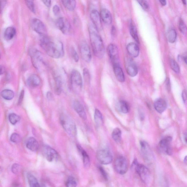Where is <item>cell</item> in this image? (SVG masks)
<instances>
[{
	"mask_svg": "<svg viewBox=\"0 0 187 187\" xmlns=\"http://www.w3.org/2000/svg\"><path fill=\"white\" fill-rule=\"evenodd\" d=\"M41 37V47L48 56L55 58H59L63 56L64 48L61 42H51L46 36Z\"/></svg>",
	"mask_w": 187,
	"mask_h": 187,
	"instance_id": "cell-1",
	"label": "cell"
},
{
	"mask_svg": "<svg viewBox=\"0 0 187 187\" xmlns=\"http://www.w3.org/2000/svg\"><path fill=\"white\" fill-rule=\"evenodd\" d=\"M89 32L94 55L98 58H103L105 53L104 46L98 30L94 26H90L89 28Z\"/></svg>",
	"mask_w": 187,
	"mask_h": 187,
	"instance_id": "cell-2",
	"label": "cell"
},
{
	"mask_svg": "<svg viewBox=\"0 0 187 187\" xmlns=\"http://www.w3.org/2000/svg\"><path fill=\"white\" fill-rule=\"evenodd\" d=\"M61 125L66 132L71 137H75L77 133L76 125L70 117L66 115H62L60 118Z\"/></svg>",
	"mask_w": 187,
	"mask_h": 187,
	"instance_id": "cell-3",
	"label": "cell"
},
{
	"mask_svg": "<svg viewBox=\"0 0 187 187\" xmlns=\"http://www.w3.org/2000/svg\"><path fill=\"white\" fill-rule=\"evenodd\" d=\"M132 167L135 169L142 182L145 184H149L151 179V173L149 169L145 165L139 163L136 159L133 161Z\"/></svg>",
	"mask_w": 187,
	"mask_h": 187,
	"instance_id": "cell-4",
	"label": "cell"
},
{
	"mask_svg": "<svg viewBox=\"0 0 187 187\" xmlns=\"http://www.w3.org/2000/svg\"><path fill=\"white\" fill-rule=\"evenodd\" d=\"M70 81L71 86L75 92L81 91L82 88L83 81L79 71L76 70L72 71L71 75Z\"/></svg>",
	"mask_w": 187,
	"mask_h": 187,
	"instance_id": "cell-5",
	"label": "cell"
},
{
	"mask_svg": "<svg viewBox=\"0 0 187 187\" xmlns=\"http://www.w3.org/2000/svg\"><path fill=\"white\" fill-rule=\"evenodd\" d=\"M96 157L99 162L103 165L109 164L113 161L112 153L108 149H102L98 151Z\"/></svg>",
	"mask_w": 187,
	"mask_h": 187,
	"instance_id": "cell-6",
	"label": "cell"
},
{
	"mask_svg": "<svg viewBox=\"0 0 187 187\" xmlns=\"http://www.w3.org/2000/svg\"><path fill=\"white\" fill-rule=\"evenodd\" d=\"M141 151L144 160L147 163L150 164L154 161V155L149 144L142 141L140 142Z\"/></svg>",
	"mask_w": 187,
	"mask_h": 187,
	"instance_id": "cell-7",
	"label": "cell"
},
{
	"mask_svg": "<svg viewBox=\"0 0 187 187\" xmlns=\"http://www.w3.org/2000/svg\"><path fill=\"white\" fill-rule=\"evenodd\" d=\"M29 53L33 65L36 69H40L44 65L42 53L35 49L30 50Z\"/></svg>",
	"mask_w": 187,
	"mask_h": 187,
	"instance_id": "cell-8",
	"label": "cell"
},
{
	"mask_svg": "<svg viewBox=\"0 0 187 187\" xmlns=\"http://www.w3.org/2000/svg\"><path fill=\"white\" fill-rule=\"evenodd\" d=\"M56 24L58 28L64 34L70 35L72 28L70 23L65 18H60L56 21Z\"/></svg>",
	"mask_w": 187,
	"mask_h": 187,
	"instance_id": "cell-9",
	"label": "cell"
},
{
	"mask_svg": "<svg viewBox=\"0 0 187 187\" xmlns=\"http://www.w3.org/2000/svg\"><path fill=\"white\" fill-rule=\"evenodd\" d=\"M43 155L49 162L56 161L58 160V155L57 151L48 145H45L42 149Z\"/></svg>",
	"mask_w": 187,
	"mask_h": 187,
	"instance_id": "cell-10",
	"label": "cell"
},
{
	"mask_svg": "<svg viewBox=\"0 0 187 187\" xmlns=\"http://www.w3.org/2000/svg\"><path fill=\"white\" fill-rule=\"evenodd\" d=\"M115 167L117 173L121 175L126 173L127 172L128 166L125 158L124 156H119L115 160Z\"/></svg>",
	"mask_w": 187,
	"mask_h": 187,
	"instance_id": "cell-11",
	"label": "cell"
},
{
	"mask_svg": "<svg viewBox=\"0 0 187 187\" xmlns=\"http://www.w3.org/2000/svg\"><path fill=\"white\" fill-rule=\"evenodd\" d=\"M32 28L41 36H46L47 30L45 25L40 19L35 18L32 21Z\"/></svg>",
	"mask_w": 187,
	"mask_h": 187,
	"instance_id": "cell-12",
	"label": "cell"
},
{
	"mask_svg": "<svg viewBox=\"0 0 187 187\" xmlns=\"http://www.w3.org/2000/svg\"><path fill=\"white\" fill-rule=\"evenodd\" d=\"M172 140V137H165L160 141L158 145L159 149L162 152L169 155L172 154L170 143Z\"/></svg>",
	"mask_w": 187,
	"mask_h": 187,
	"instance_id": "cell-13",
	"label": "cell"
},
{
	"mask_svg": "<svg viewBox=\"0 0 187 187\" xmlns=\"http://www.w3.org/2000/svg\"><path fill=\"white\" fill-rule=\"evenodd\" d=\"M125 67L126 72L129 76L131 77H134L138 74V67L136 63L131 58H128L126 60Z\"/></svg>",
	"mask_w": 187,
	"mask_h": 187,
	"instance_id": "cell-14",
	"label": "cell"
},
{
	"mask_svg": "<svg viewBox=\"0 0 187 187\" xmlns=\"http://www.w3.org/2000/svg\"><path fill=\"white\" fill-rule=\"evenodd\" d=\"M80 52L81 58L85 62H90L92 59V55L88 45L83 43L80 47Z\"/></svg>",
	"mask_w": 187,
	"mask_h": 187,
	"instance_id": "cell-15",
	"label": "cell"
},
{
	"mask_svg": "<svg viewBox=\"0 0 187 187\" xmlns=\"http://www.w3.org/2000/svg\"><path fill=\"white\" fill-rule=\"evenodd\" d=\"M107 52L113 64H118L119 51L117 46L114 44H110L107 48Z\"/></svg>",
	"mask_w": 187,
	"mask_h": 187,
	"instance_id": "cell-16",
	"label": "cell"
},
{
	"mask_svg": "<svg viewBox=\"0 0 187 187\" xmlns=\"http://www.w3.org/2000/svg\"><path fill=\"white\" fill-rule=\"evenodd\" d=\"M90 18L94 26L98 30L102 29V25L101 24L100 14H99L97 10H93L90 13Z\"/></svg>",
	"mask_w": 187,
	"mask_h": 187,
	"instance_id": "cell-17",
	"label": "cell"
},
{
	"mask_svg": "<svg viewBox=\"0 0 187 187\" xmlns=\"http://www.w3.org/2000/svg\"><path fill=\"white\" fill-rule=\"evenodd\" d=\"M74 109L79 116L84 120H86L87 115L83 105L79 101L75 100L73 103Z\"/></svg>",
	"mask_w": 187,
	"mask_h": 187,
	"instance_id": "cell-18",
	"label": "cell"
},
{
	"mask_svg": "<svg viewBox=\"0 0 187 187\" xmlns=\"http://www.w3.org/2000/svg\"><path fill=\"white\" fill-rule=\"evenodd\" d=\"M126 49L129 54L133 58H136L139 54V47L135 43H130L127 45Z\"/></svg>",
	"mask_w": 187,
	"mask_h": 187,
	"instance_id": "cell-19",
	"label": "cell"
},
{
	"mask_svg": "<svg viewBox=\"0 0 187 187\" xmlns=\"http://www.w3.org/2000/svg\"><path fill=\"white\" fill-rule=\"evenodd\" d=\"M113 70L115 77L118 81L121 82H123L125 80V78L123 71L119 64H113Z\"/></svg>",
	"mask_w": 187,
	"mask_h": 187,
	"instance_id": "cell-20",
	"label": "cell"
},
{
	"mask_svg": "<svg viewBox=\"0 0 187 187\" xmlns=\"http://www.w3.org/2000/svg\"><path fill=\"white\" fill-rule=\"evenodd\" d=\"M167 104L164 100L159 99L156 100L154 103V107L156 111L160 113L163 112L166 109Z\"/></svg>",
	"mask_w": 187,
	"mask_h": 187,
	"instance_id": "cell-21",
	"label": "cell"
},
{
	"mask_svg": "<svg viewBox=\"0 0 187 187\" xmlns=\"http://www.w3.org/2000/svg\"><path fill=\"white\" fill-rule=\"evenodd\" d=\"M77 148L82 156L84 166L85 168L88 169L90 166V161L89 156L86 151L80 145H77Z\"/></svg>",
	"mask_w": 187,
	"mask_h": 187,
	"instance_id": "cell-22",
	"label": "cell"
},
{
	"mask_svg": "<svg viewBox=\"0 0 187 187\" xmlns=\"http://www.w3.org/2000/svg\"><path fill=\"white\" fill-rule=\"evenodd\" d=\"M100 15L101 19L105 24L107 25L111 24L112 17L109 10L105 8L103 9L101 11Z\"/></svg>",
	"mask_w": 187,
	"mask_h": 187,
	"instance_id": "cell-23",
	"label": "cell"
},
{
	"mask_svg": "<svg viewBox=\"0 0 187 187\" xmlns=\"http://www.w3.org/2000/svg\"><path fill=\"white\" fill-rule=\"evenodd\" d=\"M26 147L28 149L33 152H35L38 150L39 145L38 142L33 137H30L27 140Z\"/></svg>",
	"mask_w": 187,
	"mask_h": 187,
	"instance_id": "cell-24",
	"label": "cell"
},
{
	"mask_svg": "<svg viewBox=\"0 0 187 187\" xmlns=\"http://www.w3.org/2000/svg\"><path fill=\"white\" fill-rule=\"evenodd\" d=\"M27 83L28 86L34 88L38 86L40 84L41 79L37 75H32L27 80Z\"/></svg>",
	"mask_w": 187,
	"mask_h": 187,
	"instance_id": "cell-25",
	"label": "cell"
},
{
	"mask_svg": "<svg viewBox=\"0 0 187 187\" xmlns=\"http://www.w3.org/2000/svg\"><path fill=\"white\" fill-rule=\"evenodd\" d=\"M129 25L130 33L131 36L138 43H139V41L138 32H137L136 26L132 21L130 22Z\"/></svg>",
	"mask_w": 187,
	"mask_h": 187,
	"instance_id": "cell-26",
	"label": "cell"
},
{
	"mask_svg": "<svg viewBox=\"0 0 187 187\" xmlns=\"http://www.w3.org/2000/svg\"><path fill=\"white\" fill-rule=\"evenodd\" d=\"M16 33V31L15 28L12 27H9L5 30L4 33L5 38L6 40H11L15 36Z\"/></svg>",
	"mask_w": 187,
	"mask_h": 187,
	"instance_id": "cell-27",
	"label": "cell"
},
{
	"mask_svg": "<svg viewBox=\"0 0 187 187\" xmlns=\"http://www.w3.org/2000/svg\"><path fill=\"white\" fill-rule=\"evenodd\" d=\"M94 120L96 125L98 126L102 125L104 123L103 115L99 109H95L94 112Z\"/></svg>",
	"mask_w": 187,
	"mask_h": 187,
	"instance_id": "cell-28",
	"label": "cell"
},
{
	"mask_svg": "<svg viewBox=\"0 0 187 187\" xmlns=\"http://www.w3.org/2000/svg\"><path fill=\"white\" fill-rule=\"evenodd\" d=\"M64 6L68 10L72 11L75 8L76 0H62Z\"/></svg>",
	"mask_w": 187,
	"mask_h": 187,
	"instance_id": "cell-29",
	"label": "cell"
},
{
	"mask_svg": "<svg viewBox=\"0 0 187 187\" xmlns=\"http://www.w3.org/2000/svg\"><path fill=\"white\" fill-rule=\"evenodd\" d=\"M119 109L123 113H127L129 111V106L128 103L124 100L119 101L118 104Z\"/></svg>",
	"mask_w": 187,
	"mask_h": 187,
	"instance_id": "cell-30",
	"label": "cell"
},
{
	"mask_svg": "<svg viewBox=\"0 0 187 187\" xmlns=\"http://www.w3.org/2000/svg\"><path fill=\"white\" fill-rule=\"evenodd\" d=\"M1 95L3 99L7 100H10L13 99L14 93L12 90L5 89L1 92Z\"/></svg>",
	"mask_w": 187,
	"mask_h": 187,
	"instance_id": "cell-31",
	"label": "cell"
},
{
	"mask_svg": "<svg viewBox=\"0 0 187 187\" xmlns=\"http://www.w3.org/2000/svg\"><path fill=\"white\" fill-rule=\"evenodd\" d=\"M28 180L29 186L31 187H40V184L36 178L31 174H28L27 175Z\"/></svg>",
	"mask_w": 187,
	"mask_h": 187,
	"instance_id": "cell-32",
	"label": "cell"
},
{
	"mask_svg": "<svg viewBox=\"0 0 187 187\" xmlns=\"http://www.w3.org/2000/svg\"><path fill=\"white\" fill-rule=\"evenodd\" d=\"M122 131L119 128H115L112 133V138L115 142H119L122 138Z\"/></svg>",
	"mask_w": 187,
	"mask_h": 187,
	"instance_id": "cell-33",
	"label": "cell"
},
{
	"mask_svg": "<svg viewBox=\"0 0 187 187\" xmlns=\"http://www.w3.org/2000/svg\"><path fill=\"white\" fill-rule=\"evenodd\" d=\"M166 37L169 42L172 43L175 42L177 38V33L175 30L172 29L169 31L167 33Z\"/></svg>",
	"mask_w": 187,
	"mask_h": 187,
	"instance_id": "cell-34",
	"label": "cell"
},
{
	"mask_svg": "<svg viewBox=\"0 0 187 187\" xmlns=\"http://www.w3.org/2000/svg\"><path fill=\"white\" fill-rule=\"evenodd\" d=\"M8 120L12 124L15 125L20 121V118L17 114L11 113L8 115Z\"/></svg>",
	"mask_w": 187,
	"mask_h": 187,
	"instance_id": "cell-35",
	"label": "cell"
},
{
	"mask_svg": "<svg viewBox=\"0 0 187 187\" xmlns=\"http://www.w3.org/2000/svg\"><path fill=\"white\" fill-rule=\"evenodd\" d=\"M65 185L67 187H74L77 186V183L75 179L71 176L68 178Z\"/></svg>",
	"mask_w": 187,
	"mask_h": 187,
	"instance_id": "cell-36",
	"label": "cell"
},
{
	"mask_svg": "<svg viewBox=\"0 0 187 187\" xmlns=\"http://www.w3.org/2000/svg\"><path fill=\"white\" fill-rule=\"evenodd\" d=\"M170 63L172 70L177 73H179L180 72V68L177 62L173 59H171Z\"/></svg>",
	"mask_w": 187,
	"mask_h": 187,
	"instance_id": "cell-37",
	"label": "cell"
},
{
	"mask_svg": "<svg viewBox=\"0 0 187 187\" xmlns=\"http://www.w3.org/2000/svg\"><path fill=\"white\" fill-rule=\"evenodd\" d=\"M179 28L181 33H182L183 35H187V28L186 26L182 19H181L179 21Z\"/></svg>",
	"mask_w": 187,
	"mask_h": 187,
	"instance_id": "cell-38",
	"label": "cell"
},
{
	"mask_svg": "<svg viewBox=\"0 0 187 187\" xmlns=\"http://www.w3.org/2000/svg\"><path fill=\"white\" fill-rule=\"evenodd\" d=\"M55 92L58 94H59L62 90V83L61 80L59 78L56 79V85H55Z\"/></svg>",
	"mask_w": 187,
	"mask_h": 187,
	"instance_id": "cell-39",
	"label": "cell"
},
{
	"mask_svg": "<svg viewBox=\"0 0 187 187\" xmlns=\"http://www.w3.org/2000/svg\"><path fill=\"white\" fill-rule=\"evenodd\" d=\"M144 10L148 11L149 9V5L146 0H136Z\"/></svg>",
	"mask_w": 187,
	"mask_h": 187,
	"instance_id": "cell-40",
	"label": "cell"
},
{
	"mask_svg": "<svg viewBox=\"0 0 187 187\" xmlns=\"http://www.w3.org/2000/svg\"><path fill=\"white\" fill-rule=\"evenodd\" d=\"M26 5L32 12H35V6L34 0H25Z\"/></svg>",
	"mask_w": 187,
	"mask_h": 187,
	"instance_id": "cell-41",
	"label": "cell"
},
{
	"mask_svg": "<svg viewBox=\"0 0 187 187\" xmlns=\"http://www.w3.org/2000/svg\"><path fill=\"white\" fill-rule=\"evenodd\" d=\"M10 140L14 143H18L21 141V136L17 133H13L10 137Z\"/></svg>",
	"mask_w": 187,
	"mask_h": 187,
	"instance_id": "cell-42",
	"label": "cell"
},
{
	"mask_svg": "<svg viewBox=\"0 0 187 187\" xmlns=\"http://www.w3.org/2000/svg\"><path fill=\"white\" fill-rule=\"evenodd\" d=\"M11 170L12 172L14 174H17L19 173V171H20V165L18 164H14L12 167Z\"/></svg>",
	"mask_w": 187,
	"mask_h": 187,
	"instance_id": "cell-43",
	"label": "cell"
},
{
	"mask_svg": "<svg viewBox=\"0 0 187 187\" xmlns=\"http://www.w3.org/2000/svg\"><path fill=\"white\" fill-rule=\"evenodd\" d=\"M70 52L71 55H72V57L74 58L75 61L76 62H78L79 60V57L75 50L74 49V48H71L70 49Z\"/></svg>",
	"mask_w": 187,
	"mask_h": 187,
	"instance_id": "cell-44",
	"label": "cell"
},
{
	"mask_svg": "<svg viewBox=\"0 0 187 187\" xmlns=\"http://www.w3.org/2000/svg\"><path fill=\"white\" fill-rule=\"evenodd\" d=\"M83 74L85 81L87 82H89L90 81V73L88 69L86 68L84 69Z\"/></svg>",
	"mask_w": 187,
	"mask_h": 187,
	"instance_id": "cell-45",
	"label": "cell"
},
{
	"mask_svg": "<svg viewBox=\"0 0 187 187\" xmlns=\"http://www.w3.org/2000/svg\"><path fill=\"white\" fill-rule=\"evenodd\" d=\"M99 169L103 178H104L105 180L107 181L108 179V175L105 171L104 170V169L101 166H99Z\"/></svg>",
	"mask_w": 187,
	"mask_h": 187,
	"instance_id": "cell-46",
	"label": "cell"
},
{
	"mask_svg": "<svg viewBox=\"0 0 187 187\" xmlns=\"http://www.w3.org/2000/svg\"><path fill=\"white\" fill-rule=\"evenodd\" d=\"M53 11L55 15L58 16L59 15L60 10L59 7L58 5H55L53 7Z\"/></svg>",
	"mask_w": 187,
	"mask_h": 187,
	"instance_id": "cell-47",
	"label": "cell"
},
{
	"mask_svg": "<svg viewBox=\"0 0 187 187\" xmlns=\"http://www.w3.org/2000/svg\"><path fill=\"white\" fill-rule=\"evenodd\" d=\"M44 5L48 8L50 7L51 5V0H42Z\"/></svg>",
	"mask_w": 187,
	"mask_h": 187,
	"instance_id": "cell-48",
	"label": "cell"
},
{
	"mask_svg": "<svg viewBox=\"0 0 187 187\" xmlns=\"http://www.w3.org/2000/svg\"><path fill=\"white\" fill-rule=\"evenodd\" d=\"M182 97L183 101L185 102L187 100V92L186 90H184L182 92Z\"/></svg>",
	"mask_w": 187,
	"mask_h": 187,
	"instance_id": "cell-49",
	"label": "cell"
},
{
	"mask_svg": "<svg viewBox=\"0 0 187 187\" xmlns=\"http://www.w3.org/2000/svg\"><path fill=\"white\" fill-rule=\"evenodd\" d=\"M24 90H22V92H21V93L20 94V96H19V99L18 101V103L19 104H21V103L22 102L23 98H24Z\"/></svg>",
	"mask_w": 187,
	"mask_h": 187,
	"instance_id": "cell-50",
	"label": "cell"
},
{
	"mask_svg": "<svg viewBox=\"0 0 187 187\" xmlns=\"http://www.w3.org/2000/svg\"><path fill=\"white\" fill-rule=\"evenodd\" d=\"M47 97L48 99L49 100H51L52 99L53 95L50 92H48L47 94Z\"/></svg>",
	"mask_w": 187,
	"mask_h": 187,
	"instance_id": "cell-51",
	"label": "cell"
},
{
	"mask_svg": "<svg viewBox=\"0 0 187 187\" xmlns=\"http://www.w3.org/2000/svg\"><path fill=\"white\" fill-rule=\"evenodd\" d=\"M160 3L163 6H165L166 4V0H159Z\"/></svg>",
	"mask_w": 187,
	"mask_h": 187,
	"instance_id": "cell-52",
	"label": "cell"
},
{
	"mask_svg": "<svg viewBox=\"0 0 187 187\" xmlns=\"http://www.w3.org/2000/svg\"><path fill=\"white\" fill-rule=\"evenodd\" d=\"M183 60L187 65V53L184 54V56H183Z\"/></svg>",
	"mask_w": 187,
	"mask_h": 187,
	"instance_id": "cell-53",
	"label": "cell"
},
{
	"mask_svg": "<svg viewBox=\"0 0 187 187\" xmlns=\"http://www.w3.org/2000/svg\"><path fill=\"white\" fill-rule=\"evenodd\" d=\"M167 88L168 89V90H170V82H169V80H167Z\"/></svg>",
	"mask_w": 187,
	"mask_h": 187,
	"instance_id": "cell-54",
	"label": "cell"
},
{
	"mask_svg": "<svg viewBox=\"0 0 187 187\" xmlns=\"http://www.w3.org/2000/svg\"><path fill=\"white\" fill-rule=\"evenodd\" d=\"M1 74L2 75L3 74V73L4 72L5 69H4V68H3L2 66H1Z\"/></svg>",
	"mask_w": 187,
	"mask_h": 187,
	"instance_id": "cell-55",
	"label": "cell"
},
{
	"mask_svg": "<svg viewBox=\"0 0 187 187\" xmlns=\"http://www.w3.org/2000/svg\"><path fill=\"white\" fill-rule=\"evenodd\" d=\"M184 139L185 142L187 143V133H185L184 135Z\"/></svg>",
	"mask_w": 187,
	"mask_h": 187,
	"instance_id": "cell-56",
	"label": "cell"
},
{
	"mask_svg": "<svg viewBox=\"0 0 187 187\" xmlns=\"http://www.w3.org/2000/svg\"><path fill=\"white\" fill-rule=\"evenodd\" d=\"M184 163L187 165V156L185 157L184 159Z\"/></svg>",
	"mask_w": 187,
	"mask_h": 187,
	"instance_id": "cell-57",
	"label": "cell"
},
{
	"mask_svg": "<svg viewBox=\"0 0 187 187\" xmlns=\"http://www.w3.org/2000/svg\"><path fill=\"white\" fill-rule=\"evenodd\" d=\"M182 1L184 5H186V0H182Z\"/></svg>",
	"mask_w": 187,
	"mask_h": 187,
	"instance_id": "cell-58",
	"label": "cell"
}]
</instances>
